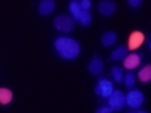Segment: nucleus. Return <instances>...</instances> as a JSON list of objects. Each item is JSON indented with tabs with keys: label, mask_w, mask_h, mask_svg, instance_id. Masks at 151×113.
Segmentation results:
<instances>
[{
	"label": "nucleus",
	"mask_w": 151,
	"mask_h": 113,
	"mask_svg": "<svg viewBox=\"0 0 151 113\" xmlns=\"http://www.w3.org/2000/svg\"><path fill=\"white\" fill-rule=\"evenodd\" d=\"M54 47L63 60H74L77 58L79 54H80V46L79 42L74 39V38H69V36H60L57 38L55 42H54Z\"/></svg>",
	"instance_id": "1"
},
{
	"label": "nucleus",
	"mask_w": 151,
	"mask_h": 113,
	"mask_svg": "<svg viewBox=\"0 0 151 113\" xmlns=\"http://www.w3.org/2000/svg\"><path fill=\"white\" fill-rule=\"evenodd\" d=\"M107 102H109V108L113 112H120L123 107L126 105V97H124V93L120 91V89H113V93L107 97Z\"/></svg>",
	"instance_id": "2"
},
{
	"label": "nucleus",
	"mask_w": 151,
	"mask_h": 113,
	"mask_svg": "<svg viewBox=\"0 0 151 113\" xmlns=\"http://www.w3.org/2000/svg\"><path fill=\"white\" fill-rule=\"evenodd\" d=\"M54 27L58 31L63 33H69L74 28V19L71 16H66V14H60L54 19Z\"/></svg>",
	"instance_id": "3"
},
{
	"label": "nucleus",
	"mask_w": 151,
	"mask_h": 113,
	"mask_svg": "<svg viewBox=\"0 0 151 113\" xmlns=\"http://www.w3.org/2000/svg\"><path fill=\"white\" fill-rule=\"evenodd\" d=\"M124 97H126V105H129L131 108H139L145 102L143 93L139 91V89H131Z\"/></svg>",
	"instance_id": "4"
},
{
	"label": "nucleus",
	"mask_w": 151,
	"mask_h": 113,
	"mask_svg": "<svg viewBox=\"0 0 151 113\" xmlns=\"http://www.w3.org/2000/svg\"><path fill=\"white\" fill-rule=\"evenodd\" d=\"M113 83L110 82L109 79H101L99 82L96 83V88H94V93L98 94V96H101V97H109L110 94L113 93Z\"/></svg>",
	"instance_id": "5"
},
{
	"label": "nucleus",
	"mask_w": 151,
	"mask_h": 113,
	"mask_svg": "<svg viewBox=\"0 0 151 113\" xmlns=\"http://www.w3.org/2000/svg\"><path fill=\"white\" fill-rule=\"evenodd\" d=\"M145 42V35L142 31H132L129 36V42H127V47L131 50H135Z\"/></svg>",
	"instance_id": "6"
},
{
	"label": "nucleus",
	"mask_w": 151,
	"mask_h": 113,
	"mask_svg": "<svg viewBox=\"0 0 151 113\" xmlns=\"http://www.w3.org/2000/svg\"><path fill=\"white\" fill-rule=\"evenodd\" d=\"M115 9H116V5L113 2H110V0H104V2H101L98 5V11L106 17L112 16V14L115 13Z\"/></svg>",
	"instance_id": "7"
},
{
	"label": "nucleus",
	"mask_w": 151,
	"mask_h": 113,
	"mask_svg": "<svg viewBox=\"0 0 151 113\" xmlns=\"http://www.w3.org/2000/svg\"><path fill=\"white\" fill-rule=\"evenodd\" d=\"M140 61H142V56L139 54H127L124 60H123V63H124L126 69H135L140 64Z\"/></svg>",
	"instance_id": "8"
},
{
	"label": "nucleus",
	"mask_w": 151,
	"mask_h": 113,
	"mask_svg": "<svg viewBox=\"0 0 151 113\" xmlns=\"http://www.w3.org/2000/svg\"><path fill=\"white\" fill-rule=\"evenodd\" d=\"M54 9H55L54 0H42V2L38 5V11H40L41 16H49V14L54 13Z\"/></svg>",
	"instance_id": "9"
},
{
	"label": "nucleus",
	"mask_w": 151,
	"mask_h": 113,
	"mask_svg": "<svg viewBox=\"0 0 151 113\" xmlns=\"http://www.w3.org/2000/svg\"><path fill=\"white\" fill-rule=\"evenodd\" d=\"M88 71H90V74H93V75H101L102 71H104L102 60L98 58V56H94V58L90 61V64H88Z\"/></svg>",
	"instance_id": "10"
},
{
	"label": "nucleus",
	"mask_w": 151,
	"mask_h": 113,
	"mask_svg": "<svg viewBox=\"0 0 151 113\" xmlns=\"http://www.w3.org/2000/svg\"><path fill=\"white\" fill-rule=\"evenodd\" d=\"M101 42H102V46H106V47L113 46L116 42V33L115 31H106L101 36Z\"/></svg>",
	"instance_id": "11"
},
{
	"label": "nucleus",
	"mask_w": 151,
	"mask_h": 113,
	"mask_svg": "<svg viewBox=\"0 0 151 113\" xmlns=\"http://www.w3.org/2000/svg\"><path fill=\"white\" fill-rule=\"evenodd\" d=\"M127 49H126V46H118L115 50L112 52V55H110V58L113 61H121V60H124V56L127 55L126 54Z\"/></svg>",
	"instance_id": "12"
},
{
	"label": "nucleus",
	"mask_w": 151,
	"mask_h": 113,
	"mask_svg": "<svg viewBox=\"0 0 151 113\" xmlns=\"http://www.w3.org/2000/svg\"><path fill=\"white\" fill-rule=\"evenodd\" d=\"M139 80H140V82H143V83H146V82H150V80H151V66L150 64L143 66V68L139 71Z\"/></svg>",
	"instance_id": "13"
},
{
	"label": "nucleus",
	"mask_w": 151,
	"mask_h": 113,
	"mask_svg": "<svg viewBox=\"0 0 151 113\" xmlns=\"http://www.w3.org/2000/svg\"><path fill=\"white\" fill-rule=\"evenodd\" d=\"M13 99V91L8 88H0V104H3V105H6V104L11 102Z\"/></svg>",
	"instance_id": "14"
},
{
	"label": "nucleus",
	"mask_w": 151,
	"mask_h": 113,
	"mask_svg": "<svg viewBox=\"0 0 151 113\" xmlns=\"http://www.w3.org/2000/svg\"><path fill=\"white\" fill-rule=\"evenodd\" d=\"M110 74H112V77H113V80H115L116 83H121V82H123L124 72H123V69L120 68V66H113L112 71H110Z\"/></svg>",
	"instance_id": "15"
},
{
	"label": "nucleus",
	"mask_w": 151,
	"mask_h": 113,
	"mask_svg": "<svg viewBox=\"0 0 151 113\" xmlns=\"http://www.w3.org/2000/svg\"><path fill=\"white\" fill-rule=\"evenodd\" d=\"M76 21L79 24H82V25H90L91 24V14H90V11H80Z\"/></svg>",
	"instance_id": "16"
},
{
	"label": "nucleus",
	"mask_w": 151,
	"mask_h": 113,
	"mask_svg": "<svg viewBox=\"0 0 151 113\" xmlns=\"http://www.w3.org/2000/svg\"><path fill=\"white\" fill-rule=\"evenodd\" d=\"M68 8H69V13L73 14L71 17L76 21V19H77V16L80 14V11H82V9H80V6H79V2H76V0H74V2H71Z\"/></svg>",
	"instance_id": "17"
},
{
	"label": "nucleus",
	"mask_w": 151,
	"mask_h": 113,
	"mask_svg": "<svg viewBox=\"0 0 151 113\" xmlns=\"http://www.w3.org/2000/svg\"><path fill=\"white\" fill-rule=\"evenodd\" d=\"M123 83L126 85V88H134L135 85V75L132 72H127L124 77H123Z\"/></svg>",
	"instance_id": "18"
},
{
	"label": "nucleus",
	"mask_w": 151,
	"mask_h": 113,
	"mask_svg": "<svg viewBox=\"0 0 151 113\" xmlns=\"http://www.w3.org/2000/svg\"><path fill=\"white\" fill-rule=\"evenodd\" d=\"M79 6H80L82 11H90V8H91V2H90V0H80Z\"/></svg>",
	"instance_id": "19"
},
{
	"label": "nucleus",
	"mask_w": 151,
	"mask_h": 113,
	"mask_svg": "<svg viewBox=\"0 0 151 113\" xmlns=\"http://www.w3.org/2000/svg\"><path fill=\"white\" fill-rule=\"evenodd\" d=\"M96 113H112V110L109 108V105H101L96 110Z\"/></svg>",
	"instance_id": "20"
},
{
	"label": "nucleus",
	"mask_w": 151,
	"mask_h": 113,
	"mask_svg": "<svg viewBox=\"0 0 151 113\" xmlns=\"http://www.w3.org/2000/svg\"><path fill=\"white\" fill-rule=\"evenodd\" d=\"M127 3H129V6H132V8H135V6H140V5H142V2H140V0H129Z\"/></svg>",
	"instance_id": "21"
},
{
	"label": "nucleus",
	"mask_w": 151,
	"mask_h": 113,
	"mask_svg": "<svg viewBox=\"0 0 151 113\" xmlns=\"http://www.w3.org/2000/svg\"><path fill=\"white\" fill-rule=\"evenodd\" d=\"M129 113H146V112H129Z\"/></svg>",
	"instance_id": "22"
}]
</instances>
